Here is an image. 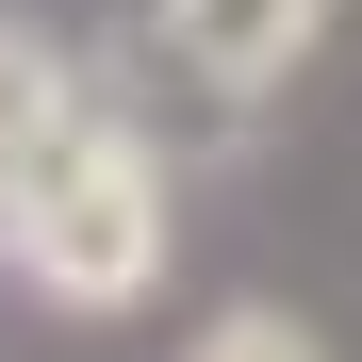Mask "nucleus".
Returning a JSON list of instances; mask_svg holds the SVG:
<instances>
[{
  "label": "nucleus",
  "mask_w": 362,
  "mask_h": 362,
  "mask_svg": "<svg viewBox=\"0 0 362 362\" xmlns=\"http://www.w3.org/2000/svg\"><path fill=\"white\" fill-rule=\"evenodd\" d=\"M165 165L132 148V132H49V148H17V230H0V264H17L33 296H66V313H132V296L165 280Z\"/></svg>",
  "instance_id": "nucleus-1"
},
{
  "label": "nucleus",
  "mask_w": 362,
  "mask_h": 362,
  "mask_svg": "<svg viewBox=\"0 0 362 362\" xmlns=\"http://www.w3.org/2000/svg\"><path fill=\"white\" fill-rule=\"evenodd\" d=\"M313 33H329V0H165V49L198 83H280Z\"/></svg>",
  "instance_id": "nucleus-2"
},
{
  "label": "nucleus",
  "mask_w": 362,
  "mask_h": 362,
  "mask_svg": "<svg viewBox=\"0 0 362 362\" xmlns=\"http://www.w3.org/2000/svg\"><path fill=\"white\" fill-rule=\"evenodd\" d=\"M66 115H83V83H66V49H49L33 17H0V165H17V148H49Z\"/></svg>",
  "instance_id": "nucleus-3"
},
{
  "label": "nucleus",
  "mask_w": 362,
  "mask_h": 362,
  "mask_svg": "<svg viewBox=\"0 0 362 362\" xmlns=\"http://www.w3.org/2000/svg\"><path fill=\"white\" fill-rule=\"evenodd\" d=\"M181 362H329V346L296 329V313H214V329L181 346Z\"/></svg>",
  "instance_id": "nucleus-4"
},
{
  "label": "nucleus",
  "mask_w": 362,
  "mask_h": 362,
  "mask_svg": "<svg viewBox=\"0 0 362 362\" xmlns=\"http://www.w3.org/2000/svg\"><path fill=\"white\" fill-rule=\"evenodd\" d=\"M0 230H17V165H0Z\"/></svg>",
  "instance_id": "nucleus-5"
}]
</instances>
